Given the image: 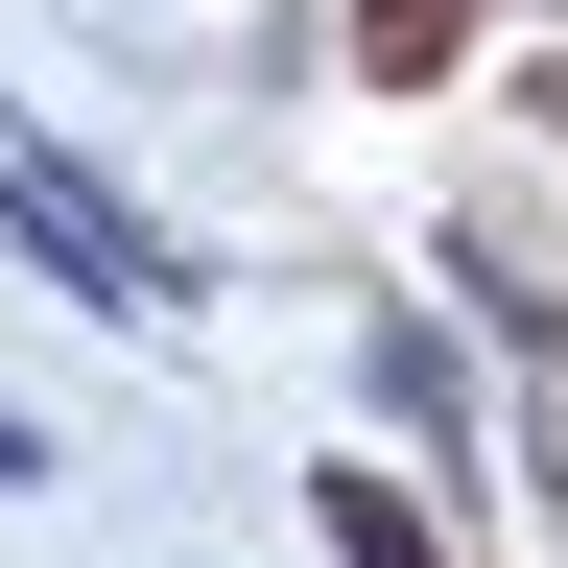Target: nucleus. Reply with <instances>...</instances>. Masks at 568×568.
<instances>
[{
	"instance_id": "obj_1",
	"label": "nucleus",
	"mask_w": 568,
	"mask_h": 568,
	"mask_svg": "<svg viewBox=\"0 0 568 568\" xmlns=\"http://www.w3.org/2000/svg\"><path fill=\"white\" fill-rule=\"evenodd\" d=\"M0 237H24V261L71 284V308H166V237H142V213H119L95 166H48L24 119H0Z\"/></svg>"
},
{
	"instance_id": "obj_2",
	"label": "nucleus",
	"mask_w": 568,
	"mask_h": 568,
	"mask_svg": "<svg viewBox=\"0 0 568 568\" xmlns=\"http://www.w3.org/2000/svg\"><path fill=\"white\" fill-rule=\"evenodd\" d=\"M332 545H355V568H426V521H403V497H379V474H355V497H332Z\"/></svg>"
}]
</instances>
